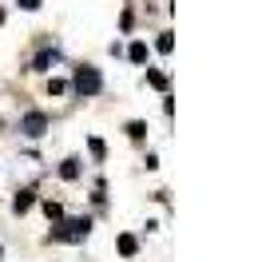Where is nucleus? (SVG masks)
<instances>
[{"label":"nucleus","mask_w":262,"mask_h":262,"mask_svg":"<svg viewBox=\"0 0 262 262\" xmlns=\"http://www.w3.org/2000/svg\"><path fill=\"white\" fill-rule=\"evenodd\" d=\"M72 88L80 92V96H99L103 92V76H99V68H92V64H80L76 68V80H72Z\"/></svg>","instance_id":"2"},{"label":"nucleus","mask_w":262,"mask_h":262,"mask_svg":"<svg viewBox=\"0 0 262 262\" xmlns=\"http://www.w3.org/2000/svg\"><path fill=\"white\" fill-rule=\"evenodd\" d=\"M44 214H48L52 223H60V219H64V207H60V203H52V199H44Z\"/></svg>","instance_id":"11"},{"label":"nucleus","mask_w":262,"mask_h":262,"mask_svg":"<svg viewBox=\"0 0 262 262\" xmlns=\"http://www.w3.org/2000/svg\"><path fill=\"white\" fill-rule=\"evenodd\" d=\"M48 92H52V96H64L68 83H64V80H48Z\"/></svg>","instance_id":"14"},{"label":"nucleus","mask_w":262,"mask_h":262,"mask_svg":"<svg viewBox=\"0 0 262 262\" xmlns=\"http://www.w3.org/2000/svg\"><path fill=\"white\" fill-rule=\"evenodd\" d=\"M155 48L163 52V56H167L171 48H175V40H171V32H163V36H159V40H155Z\"/></svg>","instance_id":"13"},{"label":"nucleus","mask_w":262,"mask_h":262,"mask_svg":"<svg viewBox=\"0 0 262 262\" xmlns=\"http://www.w3.org/2000/svg\"><path fill=\"white\" fill-rule=\"evenodd\" d=\"M147 83H151V88H159V92H167V83H171V80H167L163 72H155V68H147Z\"/></svg>","instance_id":"10"},{"label":"nucleus","mask_w":262,"mask_h":262,"mask_svg":"<svg viewBox=\"0 0 262 262\" xmlns=\"http://www.w3.org/2000/svg\"><path fill=\"white\" fill-rule=\"evenodd\" d=\"M56 60H60V52H56V48H44V52H40V56L32 60V72H48Z\"/></svg>","instance_id":"5"},{"label":"nucleus","mask_w":262,"mask_h":262,"mask_svg":"<svg viewBox=\"0 0 262 262\" xmlns=\"http://www.w3.org/2000/svg\"><path fill=\"white\" fill-rule=\"evenodd\" d=\"M127 135H131V139H143V135H147V123H143V119H131V123H127Z\"/></svg>","instance_id":"12"},{"label":"nucleus","mask_w":262,"mask_h":262,"mask_svg":"<svg viewBox=\"0 0 262 262\" xmlns=\"http://www.w3.org/2000/svg\"><path fill=\"white\" fill-rule=\"evenodd\" d=\"M92 234V219H68V223H60V227H52V243H80V238H88Z\"/></svg>","instance_id":"1"},{"label":"nucleus","mask_w":262,"mask_h":262,"mask_svg":"<svg viewBox=\"0 0 262 262\" xmlns=\"http://www.w3.org/2000/svg\"><path fill=\"white\" fill-rule=\"evenodd\" d=\"M115 246H119V254H123V258H135V250H139L135 234H119V238H115Z\"/></svg>","instance_id":"7"},{"label":"nucleus","mask_w":262,"mask_h":262,"mask_svg":"<svg viewBox=\"0 0 262 262\" xmlns=\"http://www.w3.org/2000/svg\"><path fill=\"white\" fill-rule=\"evenodd\" d=\"M88 155H92L96 163H103V159H107V143H103L99 135H88Z\"/></svg>","instance_id":"6"},{"label":"nucleus","mask_w":262,"mask_h":262,"mask_svg":"<svg viewBox=\"0 0 262 262\" xmlns=\"http://www.w3.org/2000/svg\"><path fill=\"white\" fill-rule=\"evenodd\" d=\"M44 131H48V115H44V112H24V115H20V135L40 139Z\"/></svg>","instance_id":"3"},{"label":"nucleus","mask_w":262,"mask_h":262,"mask_svg":"<svg viewBox=\"0 0 262 262\" xmlns=\"http://www.w3.org/2000/svg\"><path fill=\"white\" fill-rule=\"evenodd\" d=\"M32 203H36V191H32V187H24V191L12 199V211H16V214H28V211H32Z\"/></svg>","instance_id":"4"},{"label":"nucleus","mask_w":262,"mask_h":262,"mask_svg":"<svg viewBox=\"0 0 262 262\" xmlns=\"http://www.w3.org/2000/svg\"><path fill=\"white\" fill-rule=\"evenodd\" d=\"M127 56H131V64H147V44H143V40H135V44L127 48Z\"/></svg>","instance_id":"9"},{"label":"nucleus","mask_w":262,"mask_h":262,"mask_svg":"<svg viewBox=\"0 0 262 262\" xmlns=\"http://www.w3.org/2000/svg\"><path fill=\"white\" fill-rule=\"evenodd\" d=\"M20 8H24V12H36V8H40V0H16Z\"/></svg>","instance_id":"15"},{"label":"nucleus","mask_w":262,"mask_h":262,"mask_svg":"<svg viewBox=\"0 0 262 262\" xmlns=\"http://www.w3.org/2000/svg\"><path fill=\"white\" fill-rule=\"evenodd\" d=\"M0 24H4V8H0Z\"/></svg>","instance_id":"16"},{"label":"nucleus","mask_w":262,"mask_h":262,"mask_svg":"<svg viewBox=\"0 0 262 262\" xmlns=\"http://www.w3.org/2000/svg\"><path fill=\"white\" fill-rule=\"evenodd\" d=\"M60 179H80V159H76V155H72V159H64V163H60Z\"/></svg>","instance_id":"8"}]
</instances>
